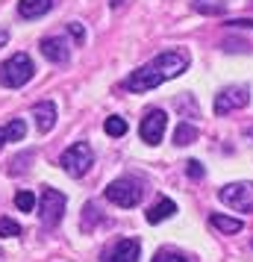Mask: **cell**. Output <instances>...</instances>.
I'll return each mask as SVG.
<instances>
[{"label": "cell", "instance_id": "obj_19", "mask_svg": "<svg viewBox=\"0 0 253 262\" xmlns=\"http://www.w3.org/2000/svg\"><path fill=\"white\" fill-rule=\"evenodd\" d=\"M15 206H18L21 212H33V209H36V194H33V191H18V194H15Z\"/></svg>", "mask_w": 253, "mask_h": 262}, {"label": "cell", "instance_id": "obj_9", "mask_svg": "<svg viewBox=\"0 0 253 262\" xmlns=\"http://www.w3.org/2000/svg\"><path fill=\"white\" fill-rule=\"evenodd\" d=\"M139 256H142L139 238H121L112 245V250L103 253V262H139Z\"/></svg>", "mask_w": 253, "mask_h": 262}, {"label": "cell", "instance_id": "obj_21", "mask_svg": "<svg viewBox=\"0 0 253 262\" xmlns=\"http://www.w3.org/2000/svg\"><path fill=\"white\" fill-rule=\"evenodd\" d=\"M153 262H192V259L177 253V250H159L156 256H153Z\"/></svg>", "mask_w": 253, "mask_h": 262}, {"label": "cell", "instance_id": "obj_6", "mask_svg": "<svg viewBox=\"0 0 253 262\" xmlns=\"http://www.w3.org/2000/svg\"><path fill=\"white\" fill-rule=\"evenodd\" d=\"M65 194L56 189H44L41 191V201H38V215H41V224L44 227H56L65 215Z\"/></svg>", "mask_w": 253, "mask_h": 262}, {"label": "cell", "instance_id": "obj_14", "mask_svg": "<svg viewBox=\"0 0 253 262\" xmlns=\"http://www.w3.org/2000/svg\"><path fill=\"white\" fill-rule=\"evenodd\" d=\"M209 224L215 227V230H221V233H227V236L244 230V221L241 218H229V215H209Z\"/></svg>", "mask_w": 253, "mask_h": 262}, {"label": "cell", "instance_id": "obj_2", "mask_svg": "<svg viewBox=\"0 0 253 262\" xmlns=\"http://www.w3.org/2000/svg\"><path fill=\"white\" fill-rule=\"evenodd\" d=\"M33 74H36L33 59L27 53H15V56H9L0 65V83L6 89H21V85H27L33 80Z\"/></svg>", "mask_w": 253, "mask_h": 262}, {"label": "cell", "instance_id": "obj_16", "mask_svg": "<svg viewBox=\"0 0 253 262\" xmlns=\"http://www.w3.org/2000/svg\"><path fill=\"white\" fill-rule=\"evenodd\" d=\"M192 6H194V12H200V15H221L227 9V0H194Z\"/></svg>", "mask_w": 253, "mask_h": 262}, {"label": "cell", "instance_id": "obj_24", "mask_svg": "<svg viewBox=\"0 0 253 262\" xmlns=\"http://www.w3.org/2000/svg\"><path fill=\"white\" fill-rule=\"evenodd\" d=\"M68 30H71V36L77 38V41H85V30H83V24H77V21H74V24H68Z\"/></svg>", "mask_w": 253, "mask_h": 262}, {"label": "cell", "instance_id": "obj_8", "mask_svg": "<svg viewBox=\"0 0 253 262\" xmlns=\"http://www.w3.org/2000/svg\"><path fill=\"white\" fill-rule=\"evenodd\" d=\"M165 127H168V115H165L162 109H150L145 118H142L139 136H142V142H147V144H159L162 136H165Z\"/></svg>", "mask_w": 253, "mask_h": 262}, {"label": "cell", "instance_id": "obj_1", "mask_svg": "<svg viewBox=\"0 0 253 262\" xmlns=\"http://www.w3.org/2000/svg\"><path fill=\"white\" fill-rule=\"evenodd\" d=\"M186 68H189V53H186V50H162L153 62H147L139 71L130 74V77L124 80V89H127V92H135V95H145L150 89L162 85L165 80L180 77Z\"/></svg>", "mask_w": 253, "mask_h": 262}, {"label": "cell", "instance_id": "obj_15", "mask_svg": "<svg viewBox=\"0 0 253 262\" xmlns=\"http://www.w3.org/2000/svg\"><path fill=\"white\" fill-rule=\"evenodd\" d=\"M194 139H197V127H192L189 121H182L180 127L174 130V144H177V147H186V144H192Z\"/></svg>", "mask_w": 253, "mask_h": 262}, {"label": "cell", "instance_id": "obj_25", "mask_svg": "<svg viewBox=\"0 0 253 262\" xmlns=\"http://www.w3.org/2000/svg\"><path fill=\"white\" fill-rule=\"evenodd\" d=\"M3 144H6V136H3V127H0V147H3Z\"/></svg>", "mask_w": 253, "mask_h": 262}, {"label": "cell", "instance_id": "obj_10", "mask_svg": "<svg viewBox=\"0 0 253 262\" xmlns=\"http://www.w3.org/2000/svg\"><path fill=\"white\" fill-rule=\"evenodd\" d=\"M38 48H41V53H44L50 62H56V65L68 62V56H71V50H68V45H65L62 38H41Z\"/></svg>", "mask_w": 253, "mask_h": 262}, {"label": "cell", "instance_id": "obj_17", "mask_svg": "<svg viewBox=\"0 0 253 262\" xmlns=\"http://www.w3.org/2000/svg\"><path fill=\"white\" fill-rule=\"evenodd\" d=\"M3 136H6V142H21L27 136V124L21 118H12L9 124H3Z\"/></svg>", "mask_w": 253, "mask_h": 262}, {"label": "cell", "instance_id": "obj_3", "mask_svg": "<svg viewBox=\"0 0 253 262\" xmlns=\"http://www.w3.org/2000/svg\"><path fill=\"white\" fill-rule=\"evenodd\" d=\"M142 183L139 180H130V177H121L115 183H109L106 186V201L115 203V206H124V209H130V206H139L142 203Z\"/></svg>", "mask_w": 253, "mask_h": 262}, {"label": "cell", "instance_id": "obj_4", "mask_svg": "<svg viewBox=\"0 0 253 262\" xmlns=\"http://www.w3.org/2000/svg\"><path fill=\"white\" fill-rule=\"evenodd\" d=\"M95 165V150L88 142H74L65 154H62V168L71 174V177H83L88 168Z\"/></svg>", "mask_w": 253, "mask_h": 262}, {"label": "cell", "instance_id": "obj_26", "mask_svg": "<svg viewBox=\"0 0 253 262\" xmlns=\"http://www.w3.org/2000/svg\"><path fill=\"white\" fill-rule=\"evenodd\" d=\"M6 38H9L6 33H0V45H6Z\"/></svg>", "mask_w": 253, "mask_h": 262}, {"label": "cell", "instance_id": "obj_11", "mask_svg": "<svg viewBox=\"0 0 253 262\" xmlns=\"http://www.w3.org/2000/svg\"><path fill=\"white\" fill-rule=\"evenodd\" d=\"M33 118H36L38 133H50L56 127V106H53L50 100H44V103H38V106L33 109Z\"/></svg>", "mask_w": 253, "mask_h": 262}, {"label": "cell", "instance_id": "obj_7", "mask_svg": "<svg viewBox=\"0 0 253 262\" xmlns=\"http://www.w3.org/2000/svg\"><path fill=\"white\" fill-rule=\"evenodd\" d=\"M247 100H250V92H247L244 85H229L221 95H215L212 109H215V115H229V112H236V109L247 106Z\"/></svg>", "mask_w": 253, "mask_h": 262}, {"label": "cell", "instance_id": "obj_27", "mask_svg": "<svg viewBox=\"0 0 253 262\" xmlns=\"http://www.w3.org/2000/svg\"><path fill=\"white\" fill-rule=\"evenodd\" d=\"M112 6H121V0H112Z\"/></svg>", "mask_w": 253, "mask_h": 262}, {"label": "cell", "instance_id": "obj_5", "mask_svg": "<svg viewBox=\"0 0 253 262\" xmlns=\"http://www.w3.org/2000/svg\"><path fill=\"white\" fill-rule=\"evenodd\" d=\"M218 198L236 212H253V183H229L218 191Z\"/></svg>", "mask_w": 253, "mask_h": 262}, {"label": "cell", "instance_id": "obj_23", "mask_svg": "<svg viewBox=\"0 0 253 262\" xmlns=\"http://www.w3.org/2000/svg\"><path fill=\"white\" fill-rule=\"evenodd\" d=\"M227 27H236V30H253V18H233Z\"/></svg>", "mask_w": 253, "mask_h": 262}, {"label": "cell", "instance_id": "obj_12", "mask_svg": "<svg viewBox=\"0 0 253 262\" xmlns=\"http://www.w3.org/2000/svg\"><path fill=\"white\" fill-rule=\"evenodd\" d=\"M50 6H53V0H21L18 3V15L21 18H41L44 12H50Z\"/></svg>", "mask_w": 253, "mask_h": 262}, {"label": "cell", "instance_id": "obj_13", "mask_svg": "<svg viewBox=\"0 0 253 262\" xmlns=\"http://www.w3.org/2000/svg\"><path fill=\"white\" fill-rule=\"evenodd\" d=\"M177 212V203L168 201V198H162L159 203H153L150 209H147V221L150 224H159V221H165V218H171V215Z\"/></svg>", "mask_w": 253, "mask_h": 262}, {"label": "cell", "instance_id": "obj_20", "mask_svg": "<svg viewBox=\"0 0 253 262\" xmlns=\"http://www.w3.org/2000/svg\"><path fill=\"white\" fill-rule=\"evenodd\" d=\"M0 236H3V238L21 236V224H18V221H12V218H0Z\"/></svg>", "mask_w": 253, "mask_h": 262}, {"label": "cell", "instance_id": "obj_22", "mask_svg": "<svg viewBox=\"0 0 253 262\" xmlns=\"http://www.w3.org/2000/svg\"><path fill=\"white\" fill-rule=\"evenodd\" d=\"M186 174L192 180H203V165H200L197 159H189V162H186Z\"/></svg>", "mask_w": 253, "mask_h": 262}, {"label": "cell", "instance_id": "obj_18", "mask_svg": "<svg viewBox=\"0 0 253 262\" xmlns=\"http://www.w3.org/2000/svg\"><path fill=\"white\" fill-rule=\"evenodd\" d=\"M103 130H106V136H112V139H121V136H127V121L118 118V115H112V118H106Z\"/></svg>", "mask_w": 253, "mask_h": 262}]
</instances>
